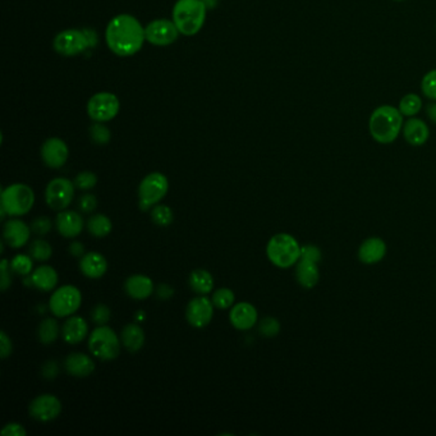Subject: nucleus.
<instances>
[{"label":"nucleus","mask_w":436,"mask_h":436,"mask_svg":"<svg viewBox=\"0 0 436 436\" xmlns=\"http://www.w3.org/2000/svg\"><path fill=\"white\" fill-rule=\"evenodd\" d=\"M105 39L114 54L119 56H135L145 42V28L131 14H119L109 22Z\"/></svg>","instance_id":"1"},{"label":"nucleus","mask_w":436,"mask_h":436,"mask_svg":"<svg viewBox=\"0 0 436 436\" xmlns=\"http://www.w3.org/2000/svg\"><path fill=\"white\" fill-rule=\"evenodd\" d=\"M403 125L401 111L392 105L376 108L368 120V130L373 139L382 145L394 142L403 130Z\"/></svg>","instance_id":"2"},{"label":"nucleus","mask_w":436,"mask_h":436,"mask_svg":"<svg viewBox=\"0 0 436 436\" xmlns=\"http://www.w3.org/2000/svg\"><path fill=\"white\" fill-rule=\"evenodd\" d=\"M206 3L202 0H178L173 8V22L182 35L200 32L206 20Z\"/></svg>","instance_id":"3"},{"label":"nucleus","mask_w":436,"mask_h":436,"mask_svg":"<svg viewBox=\"0 0 436 436\" xmlns=\"http://www.w3.org/2000/svg\"><path fill=\"white\" fill-rule=\"evenodd\" d=\"M266 255L270 263L280 269H288L301 259V246L291 235L279 233L271 237L266 246Z\"/></svg>","instance_id":"4"},{"label":"nucleus","mask_w":436,"mask_h":436,"mask_svg":"<svg viewBox=\"0 0 436 436\" xmlns=\"http://www.w3.org/2000/svg\"><path fill=\"white\" fill-rule=\"evenodd\" d=\"M35 194L32 188L23 183H14L1 191L0 205L11 216H22L34 208Z\"/></svg>","instance_id":"5"},{"label":"nucleus","mask_w":436,"mask_h":436,"mask_svg":"<svg viewBox=\"0 0 436 436\" xmlns=\"http://www.w3.org/2000/svg\"><path fill=\"white\" fill-rule=\"evenodd\" d=\"M122 342L111 328L97 326L90 334L89 349L91 354L101 361L116 360L120 352Z\"/></svg>","instance_id":"6"},{"label":"nucleus","mask_w":436,"mask_h":436,"mask_svg":"<svg viewBox=\"0 0 436 436\" xmlns=\"http://www.w3.org/2000/svg\"><path fill=\"white\" fill-rule=\"evenodd\" d=\"M169 182L164 174L154 172L141 180L139 187V208L147 211L158 205L168 194Z\"/></svg>","instance_id":"7"},{"label":"nucleus","mask_w":436,"mask_h":436,"mask_svg":"<svg viewBox=\"0 0 436 436\" xmlns=\"http://www.w3.org/2000/svg\"><path fill=\"white\" fill-rule=\"evenodd\" d=\"M82 304V294L75 285H63L50 297L49 309L56 318H70L78 311Z\"/></svg>","instance_id":"8"},{"label":"nucleus","mask_w":436,"mask_h":436,"mask_svg":"<svg viewBox=\"0 0 436 436\" xmlns=\"http://www.w3.org/2000/svg\"><path fill=\"white\" fill-rule=\"evenodd\" d=\"M75 183L68 178H54L45 189V200L50 208L63 211L68 208L75 197Z\"/></svg>","instance_id":"9"},{"label":"nucleus","mask_w":436,"mask_h":436,"mask_svg":"<svg viewBox=\"0 0 436 436\" xmlns=\"http://www.w3.org/2000/svg\"><path fill=\"white\" fill-rule=\"evenodd\" d=\"M119 99L111 92H97L87 104L89 117L95 122H109L118 116Z\"/></svg>","instance_id":"10"},{"label":"nucleus","mask_w":436,"mask_h":436,"mask_svg":"<svg viewBox=\"0 0 436 436\" xmlns=\"http://www.w3.org/2000/svg\"><path fill=\"white\" fill-rule=\"evenodd\" d=\"M56 53L64 56H75L83 53L91 45L89 35L80 30H64L54 39Z\"/></svg>","instance_id":"11"},{"label":"nucleus","mask_w":436,"mask_h":436,"mask_svg":"<svg viewBox=\"0 0 436 436\" xmlns=\"http://www.w3.org/2000/svg\"><path fill=\"white\" fill-rule=\"evenodd\" d=\"M180 34L175 23L169 20H155L145 27L146 40L156 46H168L173 44Z\"/></svg>","instance_id":"12"},{"label":"nucleus","mask_w":436,"mask_h":436,"mask_svg":"<svg viewBox=\"0 0 436 436\" xmlns=\"http://www.w3.org/2000/svg\"><path fill=\"white\" fill-rule=\"evenodd\" d=\"M30 416L40 423H50L62 412V401L56 395L42 394L36 397L28 407Z\"/></svg>","instance_id":"13"},{"label":"nucleus","mask_w":436,"mask_h":436,"mask_svg":"<svg viewBox=\"0 0 436 436\" xmlns=\"http://www.w3.org/2000/svg\"><path fill=\"white\" fill-rule=\"evenodd\" d=\"M214 304L205 296H199L189 301L186 309L188 324L197 329L208 326L214 316Z\"/></svg>","instance_id":"14"},{"label":"nucleus","mask_w":436,"mask_h":436,"mask_svg":"<svg viewBox=\"0 0 436 436\" xmlns=\"http://www.w3.org/2000/svg\"><path fill=\"white\" fill-rule=\"evenodd\" d=\"M68 146L58 137L46 139L42 146V158L44 163L53 169L62 168L68 160Z\"/></svg>","instance_id":"15"},{"label":"nucleus","mask_w":436,"mask_h":436,"mask_svg":"<svg viewBox=\"0 0 436 436\" xmlns=\"http://www.w3.org/2000/svg\"><path fill=\"white\" fill-rule=\"evenodd\" d=\"M31 230L32 229L20 219H11L4 223L3 237L8 246H11L12 249H21L27 244Z\"/></svg>","instance_id":"16"},{"label":"nucleus","mask_w":436,"mask_h":436,"mask_svg":"<svg viewBox=\"0 0 436 436\" xmlns=\"http://www.w3.org/2000/svg\"><path fill=\"white\" fill-rule=\"evenodd\" d=\"M257 315L256 307L251 305L249 302H239L232 307V311L229 313V320L232 325L238 330H249L256 325Z\"/></svg>","instance_id":"17"},{"label":"nucleus","mask_w":436,"mask_h":436,"mask_svg":"<svg viewBox=\"0 0 436 436\" xmlns=\"http://www.w3.org/2000/svg\"><path fill=\"white\" fill-rule=\"evenodd\" d=\"M56 229L59 235L66 238H75L80 236L83 229V219L77 211L63 210L59 211L56 220Z\"/></svg>","instance_id":"18"},{"label":"nucleus","mask_w":436,"mask_h":436,"mask_svg":"<svg viewBox=\"0 0 436 436\" xmlns=\"http://www.w3.org/2000/svg\"><path fill=\"white\" fill-rule=\"evenodd\" d=\"M66 371L75 378H87L95 371V362L89 354H70L64 361Z\"/></svg>","instance_id":"19"},{"label":"nucleus","mask_w":436,"mask_h":436,"mask_svg":"<svg viewBox=\"0 0 436 436\" xmlns=\"http://www.w3.org/2000/svg\"><path fill=\"white\" fill-rule=\"evenodd\" d=\"M80 270L85 277L90 279L104 277L105 273L108 270L106 259L96 251L86 252L80 260Z\"/></svg>","instance_id":"20"},{"label":"nucleus","mask_w":436,"mask_h":436,"mask_svg":"<svg viewBox=\"0 0 436 436\" xmlns=\"http://www.w3.org/2000/svg\"><path fill=\"white\" fill-rule=\"evenodd\" d=\"M387 254V244L378 237L368 238L362 243L359 249V259L361 263L373 265L381 261Z\"/></svg>","instance_id":"21"},{"label":"nucleus","mask_w":436,"mask_h":436,"mask_svg":"<svg viewBox=\"0 0 436 436\" xmlns=\"http://www.w3.org/2000/svg\"><path fill=\"white\" fill-rule=\"evenodd\" d=\"M89 334V324L81 316H70L62 328L63 340L68 344L81 343Z\"/></svg>","instance_id":"22"},{"label":"nucleus","mask_w":436,"mask_h":436,"mask_svg":"<svg viewBox=\"0 0 436 436\" xmlns=\"http://www.w3.org/2000/svg\"><path fill=\"white\" fill-rule=\"evenodd\" d=\"M125 291L130 297L142 301L154 293L153 280L146 275L136 274L125 280Z\"/></svg>","instance_id":"23"},{"label":"nucleus","mask_w":436,"mask_h":436,"mask_svg":"<svg viewBox=\"0 0 436 436\" xmlns=\"http://www.w3.org/2000/svg\"><path fill=\"white\" fill-rule=\"evenodd\" d=\"M404 139L412 146H423L429 139L428 125L418 118H411L403 125Z\"/></svg>","instance_id":"24"},{"label":"nucleus","mask_w":436,"mask_h":436,"mask_svg":"<svg viewBox=\"0 0 436 436\" xmlns=\"http://www.w3.org/2000/svg\"><path fill=\"white\" fill-rule=\"evenodd\" d=\"M120 342L128 352L136 354L145 344V332L139 324H127L120 332Z\"/></svg>","instance_id":"25"},{"label":"nucleus","mask_w":436,"mask_h":436,"mask_svg":"<svg viewBox=\"0 0 436 436\" xmlns=\"http://www.w3.org/2000/svg\"><path fill=\"white\" fill-rule=\"evenodd\" d=\"M34 287L42 292H51L58 284V273L50 265H42L32 274Z\"/></svg>","instance_id":"26"},{"label":"nucleus","mask_w":436,"mask_h":436,"mask_svg":"<svg viewBox=\"0 0 436 436\" xmlns=\"http://www.w3.org/2000/svg\"><path fill=\"white\" fill-rule=\"evenodd\" d=\"M318 263H313L310 260L305 259H299L296 268V278L299 285H302L304 288L311 289L318 282Z\"/></svg>","instance_id":"27"},{"label":"nucleus","mask_w":436,"mask_h":436,"mask_svg":"<svg viewBox=\"0 0 436 436\" xmlns=\"http://www.w3.org/2000/svg\"><path fill=\"white\" fill-rule=\"evenodd\" d=\"M189 287L194 293L200 296H206L214 289V278L208 270L197 269L192 271L189 275Z\"/></svg>","instance_id":"28"},{"label":"nucleus","mask_w":436,"mask_h":436,"mask_svg":"<svg viewBox=\"0 0 436 436\" xmlns=\"http://www.w3.org/2000/svg\"><path fill=\"white\" fill-rule=\"evenodd\" d=\"M61 334V328L56 318H48L42 320L37 329V337L42 344H51L54 343Z\"/></svg>","instance_id":"29"},{"label":"nucleus","mask_w":436,"mask_h":436,"mask_svg":"<svg viewBox=\"0 0 436 436\" xmlns=\"http://www.w3.org/2000/svg\"><path fill=\"white\" fill-rule=\"evenodd\" d=\"M87 229L92 236L103 238L113 230V223L106 215L96 214L89 219Z\"/></svg>","instance_id":"30"},{"label":"nucleus","mask_w":436,"mask_h":436,"mask_svg":"<svg viewBox=\"0 0 436 436\" xmlns=\"http://www.w3.org/2000/svg\"><path fill=\"white\" fill-rule=\"evenodd\" d=\"M398 109L403 117H415L423 109V100L416 94H409L401 97Z\"/></svg>","instance_id":"31"},{"label":"nucleus","mask_w":436,"mask_h":436,"mask_svg":"<svg viewBox=\"0 0 436 436\" xmlns=\"http://www.w3.org/2000/svg\"><path fill=\"white\" fill-rule=\"evenodd\" d=\"M53 255V247L50 243L44 239H36L30 246V256L36 261H48Z\"/></svg>","instance_id":"32"},{"label":"nucleus","mask_w":436,"mask_h":436,"mask_svg":"<svg viewBox=\"0 0 436 436\" xmlns=\"http://www.w3.org/2000/svg\"><path fill=\"white\" fill-rule=\"evenodd\" d=\"M213 304H214L216 309H220V310H227L229 307H233L235 306V301H236V296L232 289L229 288H220L218 291H215L213 294Z\"/></svg>","instance_id":"33"},{"label":"nucleus","mask_w":436,"mask_h":436,"mask_svg":"<svg viewBox=\"0 0 436 436\" xmlns=\"http://www.w3.org/2000/svg\"><path fill=\"white\" fill-rule=\"evenodd\" d=\"M11 269L15 274L22 275V277H27L34 269V263H32V257L27 255H17L13 257V260L11 261Z\"/></svg>","instance_id":"34"},{"label":"nucleus","mask_w":436,"mask_h":436,"mask_svg":"<svg viewBox=\"0 0 436 436\" xmlns=\"http://www.w3.org/2000/svg\"><path fill=\"white\" fill-rule=\"evenodd\" d=\"M154 223L160 227H168L174 220L173 210L166 205H155L151 211Z\"/></svg>","instance_id":"35"},{"label":"nucleus","mask_w":436,"mask_h":436,"mask_svg":"<svg viewBox=\"0 0 436 436\" xmlns=\"http://www.w3.org/2000/svg\"><path fill=\"white\" fill-rule=\"evenodd\" d=\"M90 137L97 145H106L111 139V133L106 125L96 122L90 127Z\"/></svg>","instance_id":"36"},{"label":"nucleus","mask_w":436,"mask_h":436,"mask_svg":"<svg viewBox=\"0 0 436 436\" xmlns=\"http://www.w3.org/2000/svg\"><path fill=\"white\" fill-rule=\"evenodd\" d=\"M111 318V309L104 304H97L91 311V320L97 326L106 325Z\"/></svg>","instance_id":"37"},{"label":"nucleus","mask_w":436,"mask_h":436,"mask_svg":"<svg viewBox=\"0 0 436 436\" xmlns=\"http://www.w3.org/2000/svg\"><path fill=\"white\" fill-rule=\"evenodd\" d=\"M259 332L266 338H273L280 332V324L277 318H265L261 320L260 326H259Z\"/></svg>","instance_id":"38"},{"label":"nucleus","mask_w":436,"mask_h":436,"mask_svg":"<svg viewBox=\"0 0 436 436\" xmlns=\"http://www.w3.org/2000/svg\"><path fill=\"white\" fill-rule=\"evenodd\" d=\"M73 183L78 189L89 191L96 186L97 177L92 172H81L77 174Z\"/></svg>","instance_id":"39"},{"label":"nucleus","mask_w":436,"mask_h":436,"mask_svg":"<svg viewBox=\"0 0 436 436\" xmlns=\"http://www.w3.org/2000/svg\"><path fill=\"white\" fill-rule=\"evenodd\" d=\"M421 90L425 96L436 100V70H430L429 73L423 77Z\"/></svg>","instance_id":"40"},{"label":"nucleus","mask_w":436,"mask_h":436,"mask_svg":"<svg viewBox=\"0 0 436 436\" xmlns=\"http://www.w3.org/2000/svg\"><path fill=\"white\" fill-rule=\"evenodd\" d=\"M51 228H53V224H51V220L49 219L48 216H39L31 224L32 232L37 236L48 235Z\"/></svg>","instance_id":"41"},{"label":"nucleus","mask_w":436,"mask_h":436,"mask_svg":"<svg viewBox=\"0 0 436 436\" xmlns=\"http://www.w3.org/2000/svg\"><path fill=\"white\" fill-rule=\"evenodd\" d=\"M97 208V199L95 194H85L78 200V208L85 214H90Z\"/></svg>","instance_id":"42"},{"label":"nucleus","mask_w":436,"mask_h":436,"mask_svg":"<svg viewBox=\"0 0 436 436\" xmlns=\"http://www.w3.org/2000/svg\"><path fill=\"white\" fill-rule=\"evenodd\" d=\"M0 271H1V278H0V289L3 292L7 291L8 288L12 284V278H11V263H8V260L3 259L0 263Z\"/></svg>","instance_id":"43"},{"label":"nucleus","mask_w":436,"mask_h":436,"mask_svg":"<svg viewBox=\"0 0 436 436\" xmlns=\"http://www.w3.org/2000/svg\"><path fill=\"white\" fill-rule=\"evenodd\" d=\"M13 351V344H12V340L8 337L7 332H0V357L4 360L8 359Z\"/></svg>","instance_id":"44"},{"label":"nucleus","mask_w":436,"mask_h":436,"mask_svg":"<svg viewBox=\"0 0 436 436\" xmlns=\"http://www.w3.org/2000/svg\"><path fill=\"white\" fill-rule=\"evenodd\" d=\"M301 259H305V260H310L313 263H318L321 260V252L318 247L311 246V244H307L301 247Z\"/></svg>","instance_id":"45"},{"label":"nucleus","mask_w":436,"mask_h":436,"mask_svg":"<svg viewBox=\"0 0 436 436\" xmlns=\"http://www.w3.org/2000/svg\"><path fill=\"white\" fill-rule=\"evenodd\" d=\"M42 374L48 380L56 379L58 374H59V365H58V362L53 360L45 362L42 368Z\"/></svg>","instance_id":"46"},{"label":"nucleus","mask_w":436,"mask_h":436,"mask_svg":"<svg viewBox=\"0 0 436 436\" xmlns=\"http://www.w3.org/2000/svg\"><path fill=\"white\" fill-rule=\"evenodd\" d=\"M26 434L27 432L21 423H8L1 430V435L3 436H26Z\"/></svg>","instance_id":"47"},{"label":"nucleus","mask_w":436,"mask_h":436,"mask_svg":"<svg viewBox=\"0 0 436 436\" xmlns=\"http://www.w3.org/2000/svg\"><path fill=\"white\" fill-rule=\"evenodd\" d=\"M174 294V289L169 284H160L156 289V296L160 299H169Z\"/></svg>","instance_id":"48"},{"label":"nucleus","mask_w":436,"mask_h":436,"mask_svg":"<svg viewBox=\"0 0 436 436\" xmlns=\"http://www.w3.org/2000/svg\"><path fill=\"white\" fill-rule=\"evenodd\" d=\"M68 251H70V255L75 257H81L86 254V251H85V246H83L82 243L78 242H72L70 244V247H68Z\"/></svg>","instance_id":"49"},{"label":"nucleus","mask_w":436,"mask_h":436,"mask_svg":"<svg viewBox=\"0 0 436 436\" xmlns=\"http://www.w3.org/2000/svg\"><path fill=\"white\" fill-rule=\"evenodd\" d=\"M426 111H428V117H429L430 120L436 125V103L429 104Z\"/></svg>","instance_id":"50"},{"label":"nucleus","mask_w":436,"mask_h":436,"mask_svg":"<svg viewBox=\"0 0 436 436\" xmlns=\"http://www.w3.org/2000/svg\"><path fill=\"white\" fill-rule=\"evenodd\" d=\"M202 1H205V3H206V4H208V1H210V0H202Z\"/></svg>","instance_id":"51"},{"label":"nucleus","mask_w":436,"mask_h":436,"mask_svg":"<svg viewBox=\"0 0 436 436\" xmlns=\"http://www.w3.org/2000/svg\"><path fill=\"white\" fill-rule=\"evenodd\" d=\"M398 1H401V0H398Z\"/></svg>","instance_id":"52"}]
</instances>
